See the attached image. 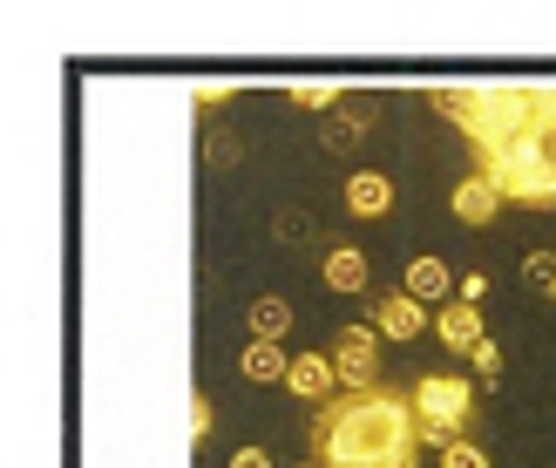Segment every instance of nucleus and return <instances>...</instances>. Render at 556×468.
I'll use <instances>...</instances> for the list:
<instances>
[{"label":"nucleus","mask_w":556,"mask_h":468,"mask_svg":"<svg viewBox=\"0 0 556 468\" xmlns=\"http://www.w3.org/2000/svg\"><path fill=\"white\" fill-rule=\"evenodd\" d=\"M462 299H468V306H482V299H489V271H468V279H462Z\"/></svg>","instance_id":"obj_22"},{"label":"nucleus","mask_w":556,"mask_h":468,"mask_svg":"<svg viewBox=\"0 0 556 468\" xmlns=\"http://www.w3.org/2000/svg\"><path fill=\"white\" fill-rule=\"evenodd\" d=\"M271 231L286 238V244H313V217H305V211H278V217H271Z\"/></svg>","instance_id":"obj_19"},{"label":"nucleus","mask_w":556,"mask_h":468,"mask_svg":"<svg viewBox=\"0 0 556 468\" xmlns=\"http://www.w3.org/2000/svg\"><path fill=\"white\" fill-rule=\"evenodd\" d=\"M305 442H313L319 468H414L421 421H414V401L394 388L332 394L305 428Z\"/></svg>","instance_id":"obj_2"},{"label":"nucleus","mask_w":556,"mask_h":468,"mask_svg":"<svg viewBox=\"0 0 556 468\" xmlns=\"http://www.w3.org/2000/svg\"><path fill=\"white\" fill-rule=\"evenodd\" d=\"M319 279H326L332 292H367L374 265H367V252H359V244H346V238H326V252H319Z\"/></svg>","instance_id":"obj_7"},{"label":"nucleus","mask_w":556,"mask_h":468,"mask_svg":"<svg viewBox=\"0 0 556 468\" xmlns=\"http://www.w3.org/2000/svg\"><path fill=\"white\" fill-rule=\"evenodd\" d=\"M252 340H265V346H278L292 333V299H278V292H265V299H252Z\"/></svg>","instance_id":"obj_14"},{"label":"nucleus","mask_w":556,"mask_h":468,"mask_svg":"<svg viewBox=\"0 0 556 468\" xmlns=\"http://www.w3.org/2000/svg\"><path fill=\"white\" fill-rule=\"evenodd\" d=\"M231 468H271V455H265V448H238Z\"/></svg>","instance_id":"obj_24"},{"label":"nucleus","mask_w":556,"mask_h":468,"mask_svg":"<svg viewBox=\"0 0 556 468\" xmlns=\"http://www.w3.org/2000/svg\"><path fill=\"white\" fill-rule=\"evenodd\" d=\"M428 109L468 136L476 177L503 190V204L556 211V81H462L428 89Z\"/></svg>","instance_id":"obj_1"},{"label":"nucleus","mask_w":556,"mask_h":468,"mask_svg":"<svg viewBox=\"0 0 556 468\" xmlns=\"http://www.w3.org/2000/svg\"><path fill=\"white\" fill-rule=\"evenodd\" d=\"M238 374L252 380V388H271V380H292V353H278V346L252 340V346L238 353Z\"/></svg>","instance_id":"obj_13"},{"label":"nucleus","mask_w":556,"mask_h":468,"mask_svg":"<svg viewBox=\"0 0 556 468\" xmlns=\"http://www.w3.org/2000/svg\"><path fill=\"white\" fill-rule=\"evenodd\" d=\"M238 156H244V143H238V136H225V129H217V136H204V163H211V170H231Z\"/></svg>","instance_id":"obj_17"},{"label":"nucleus","mask_w":556,"mask_h":468,"mask_svg":"<svg viewBox=\"0 0 556 468\" xmlns=\"http://www.w3.org/2000/svg\"><path fill=\"white\" fill-rule=\"evenodd\" d=\"M346 211H353V217H387V211H394V177L353 170V177H346Z\"/></svg>","instance_id":"obj_11"},{"label":"nucleus","mask_w":556,"mask_h":468,"mask_svg":"<svg viewBox=\"0 0 556 468\" xmlns=\"http://www.w3.org/2000/svg\"><path fill=\"white\" fill-rule=\"evenodd\" d=\"M401 292L407 299H448V292H462L455 286V271H448V258H434V252H421V258H407V279H401Z\"/></svg>","instance_id":"obj_10"},{"label":"nucleus","mask_w":556,"mask_h":468,"mask_svg":"<svg viewBox=\"0 0 556 468\" xmlns=\"http://www.w3.org/2000/svg\"><path fill=\"white\" fill-rule=\"evenodd\" d=\"M374 123H380V109H374V102H346L340 116H326V129H319V150H326V156H353V150L374 136Z\"/></svg>","instance_id":"obj_6"},{"label":"nucleus","mask_w":556,"mask_h":468,"mask_svg":"<svg viewBox=\"0 0 556 468\" xmlns=\"http://www.w3.org/2000/svg\"><path fill=\"white\" fill-rule=\"evenodd\" d=\"M238 81H198V102H231Z\"/></svg>","instance_id":"obj_23"},{"label":"nucleus","mask_w":556,"mask_h":468,"mask_svg":"<svg viewBox=\"0 0 556 468\" xmlns=\"http://www.w3.org/2000/svg\"><path fill=\"white\" fill-rule=\"evenodd\" d=\"M522 286L556 292V252H530V258H522Z\"/></svg>","instance_id":"obj_16"},{"label":"nucleus","mask_w":556,"mask_h":468,"mask_svg":"<svg viewBox=\"0 0 556 468\" xmlns=\"http://www.w3.org/2000/svg\"><path fill=\"white\" fill-rule=\"evenodd\" d=\"M434 461H441V468H489V448H476V442H448Z\"/></svg>","instance_id":"obj_20"},{"label":"nucleus","mask_w":556,"mask_h":468,"mask_svg":"<svg viewBox=\"0 0 556 468\" xmlns=\"http://www.w3.org/2000/svg\"><path fill=\"white\" fill-rule=\"evenodd\" d=\"M448 204H455L462 225H495V211H503V190H495L489 177H462Z\"/></svg>","instance_id":"obj_12"},{"label":"nucleus","mask_w":556,"mask_h":468,"mask_svg":"<svg viewBox=\"0 0 556 468\" xmlns=\"http://www.w3.org/2000/svg\"><path fill=\"white\" fill-rule=\"evenodd\" d=\"M299 468H319V461H299Z\"/></svg>","instance_id":"obj_25"},{"label":"nucleus","mask_w":556,"mask_h":468,"mask_svg":"<svg viewBox=\"0 0 556 468\" xmlns=\"http://www.w3.org/2000/svg\"><path fill=\"white\" fill-rule=\"evenodd\" d=\"M468 374H476V380H489V388H495V380H503V346H495V340H482L476 353H468Z\"/></svg>","instance_id":"obj_18"},{"label":"nucleus","mask_w":556,"mask_h":468,"mask_svg":"<svg viewBox=\"0 0 556 468\" xmlns=\"http://www.w3.org/2000/svg\"><path fill=\"white\" fill-rule=\"evenodd\" d=\"M292 109H319V116H340L346 96H340V81H292Z\"/></svg>","instance_id":"obj_15"},{"label":"nucleus","mask_w":556,"mask_h":468,"mask_svg":"<svg viewBox=\"0 0 556 468\" xmlns=\"http://www.w3.org/2000/svg\"><path fill=\"white\" fill-rule=\"evenodd\" d=\"M434 340L455 346V353H476L489 333H482V306H468V299H448V306L434 313Z\"/></svg>","instance_id":"obj_9"},{"label":"nucleus","mask_w":556,"mask_h":468,"mask_svg":"<svg viewBox=\"0 0 556 468\" xmlns=\"http://www.w3.org/2000/svg\"><path fill=\"white\" fill-rule=\"evenodd\" d=\"M332 367H340V394H374L380 388V333L353 319L332 333Z\"/></svg>","instance_id":"obj_4"},{"label":"nucleus","mask_w":556,"mask_h":468,"mask_svg":"<svg viewBox=\"0 0 556 468\" xmlns=\"http://www.w3.org/2000/svg\"><path fill=\"white\" fill-rule=\"evenodd\" d=\"M549 299H556V292H549Z\"/></svg>","instance_id":"obj_26"},{"label":"nucleus","mask_w":556,"mask_h":468,"mask_svg":"<svg viewBox=\"0 0 556 468\" xmlns=\"http://www.w3.org/2000/svg\"><path fill=\"white\" fill-rule=\"evenodd\" d=\"M414 401V421H421V442L448 448V442H468V421H476V388L455 374H421L407 388Z\"/></svg>","instance_id":"obj_3"},{"label":"nucleus","mask_w":556,"mask_h":468,"mask_svg":"<svg viewBox=\"0 0 556 468\" xmlns=\"http://www.w3.org/2000/svg\"><path fill=\"white\" fill-rule=\"evenodd\" d=\"M190 434H198V442L211 434V394H190Z\"/></svg>","instance_id":"obj_21"},{"label":"nucleus","mask_w":556,"mask_h":468,"mask_svg":"<svg viewBox=\"0 0 556 468\" xmlns=\"http://www.w3.org/2000/svg\"><path fill=\"white\" fill-rule=\"evenodd\" d=\"M286 388H292L299 401L326 407L332 394H340V367H332V353H292V380H286Z\"/></svg>","instance_id":"obj_8"},{"label":"nucleus","mask_w":556,"mask_h":468,"mask_svg":"<svg viewBox=\"0 0 556 468\" xmlns=\"http://www.w3.org/2000/svg\"><path fill=\"white\" fill-rule=\"evenodd\" d=\"M367 326L380 340H421L428 333V306L421 299H407V292H380L374 306H367Z\"/></svg>","instance_id":"obj_5"}]
</instances>
